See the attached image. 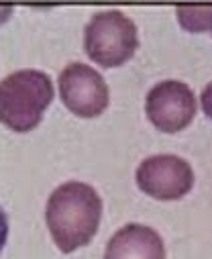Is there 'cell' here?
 Instances as JSON below:
<instances>
[{"label":"cell","mask_w":212,"mask_h":259,"mask_svg":"<svg viewBox=\"0 0 212 259\" xmlns=\"http://www.w3.org/2000/svg\"><path fill=\"white\" fill-rule=\"evenodd\" d=\"M102 219L100 194L84 182H65L47 198L45 223L61 253L86 247L98 233Z\"/></svg>","instance_id":"obj_1"},{"label":"cell","mask_w":212,"mask_h":259,"mask_svg":"<svg viewBox=\"0 0 212 259\" xmlns=\"http://www.w3.org/2000/svg\"><path fill=\"white\" fill-rule=\"evenodd\" d=\"M53 94V82L45 72H13L0 82V122L15 133L33 131L39 126Z\"/></svg>","instance_id":"obj_2"},{"label":"cell","mask_w":212,"mask_h":259,"mask_svg":"<svg viewBox=\"0 0 212 259\" xmlns=\"http://www.w3.org/2000/svg\"><path fill=\"white\" fill-rule=\"evenodd\" d=\"M139 47L137 25L122 11H100L90 17L84 29V51L102 68L126 63Z\"/></svg>","instance_id":"obj_3"},{"label":"cell","mask_w":212,"mask_h":259,"mask_svg":"<svg viewBox=\"0 0 212 259\" xmlns=\"http://www.w3.org/2000/svg\"><path fill=\"white\" fill-rule=\"evenodd\" d=\"M57 84L61 102L80 118H96L108 108V84L104 82L100 72L82 61L67 63L59 74Z\"/></svg>","instance_id":"obj_4"},{"label":"cell","mask_w":212,"mask_h":259,"mask_svg":"<svg viewBox=\"0 0 212 259\" xmlns=\"http://www.w3.org/2000/svg\"><path fill=\"white\" fill-rule=\"evenodd\" d=\"M135 180L139 190L155 200H180L194 188V169L186 159L161 153L141 161Z\"/></svg>","instance_id":"obj_5"},{"label":"cell","mask_w":212,"mask_h":259,"mask_svg":"<svg viewBox=\"0 0 212 259\" xmlns=\"http://www.w3.org/2000/svg\"><path fill=\"white\" fill-rule=\"evenodd\" d=\"M194 90L178 80H163L155 84L145 98V112L149 122L163 133H180L196 116Z\"/></svg>","instance_id":"obj_6"},{"label":"cell","mask_w":212,"mask_h":259,"mask_svg":"<svg viewBox=\"0 0 212 259\" xmlns=\"http://www.w3.org/2000/svg\"><path fill=\"white\" fill-rule=\"evenodd\" d=\"M104 259H165V243L155 229L129 223L110 237Z\"/></svg>","instance_id":"obj_7"},{"label":"cell","mask_w":212,"mask_h":259,"mask_svg":"<svg viewBox=\"0 0 212 259\" xmlns=\"http://www.w3.org/2000/svg\"><path fill=\"white\" fill-rule=\"evenodd\" d=\"M176 17L188 33L212 31V7H178Z\"/></svg>","instance_id":"obj_8"},{"label":"cell","mask_w":212,"mask_h":259,"mask_svg":"<svg viewBox=\"0 0 212 259\" xmlns=\"http://www.w3.org/2000/svg\"><path fill=\"white\" fill-rule=\"evenodd\" d=\"M200 102H202V110L204 114L212 120V82L202 90V96H200Z\"/></svg>","instance_id":"obj_9"},{"label":"cell","mask_w":212,"mask_h":259,"mask_svg":"<svg viewBox=\"0 0 212 259\" xmlns=\"http://www.w3.org/2000/svg\"><path fill=\"white\" fill-rule=\"evenodd\" d=\"M7 239H9V217H7L5 208L0 206V251L5 249Z\"/></svg>","instance_id":"obj_10"},{"label":"cell","mask_w":212,"mask_h":259,"mask_svg":"<svg viewBox=\"0 0 212 259\" xmlns=\"http://www.w3.org/2000/svg\"><path fill=\"white\" fill-rule=\"evenodd\" d=\"M13 15V7H0V25L7 23Z\"/></svg>","instance_id":"obj_11"}]
</instances>
